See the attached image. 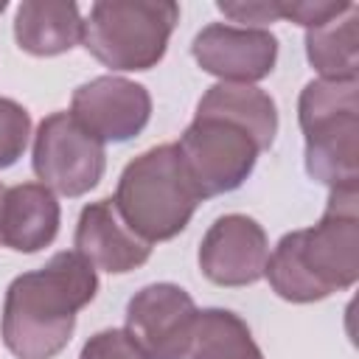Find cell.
<instances>
[{"instance_id": "6da1fadb", "label": "cell", "mask_w": 359, "mask_h": 359, "mask_svg": "<svg viewBox=\"0 0 359 359\" xmlns=\"http://www.w3.org/2000/svg\"><path fill=\"white\" fill-rule=\"evenodd\" d=\"M264 278L289 303L351 289L359 278V185L331 188L320 222L286 233L269 252Z\"/></svg>"}, {"instance_id": "7a4b0ae2", "label": "cell", "mask_w": 359, "mask_h": 359, "mask_svg": "<svg viewBox=\"0 0 359 359\" xmlns=\"http://www.w3.org/2000/svg\"><path fill=\"white\" fill-rule=\"evenodd\" d=\"M98 292L95 269L76 252H56L45 266L17 275L3 300L0 331L17 359H53L73 337L76 314Z\"/></svg>"}, {"instance_id": "3957f363", "label": "cell", "mask_w": 359, "mask_h": 359, "mask_svg": "<svg viewBox=\"0 0 359 359\" xmlns=\"http://www.w3.org/2000/svg\"><path fill=\"white\" fill-rule=\"evenodd\" d=\"M112 199L126 224L149 244L180 236L202 202L182 165L177 143L146 149L129 160Z\"/></svg>"}, {"instance_id": "277c9868", "label": "cell", "mask_w": 359, "mask_h": 359, "mask_svg": "<svg viewBox=\"0 0 359 359\" xmlns=\"http://www.w3.org/2000/svg\"><path fill=\"white\" fill-rule=\"evenodd\" d=\"M306 137V171L328 188L359 180V81L314 79L297 101Z\"/></svg>"}, {"instance_id": "5b68a950", "label": "cell", "mask_w": 359, "mask_h": 359, "mask_svg": "<svg viewBox=\"0 0 359 359\" xmlns=\"http://www.w3.org/2000/svg\"><path fill=\"white\" fill-rule=\"evenodd\" d=\"M180 20L171 0H98L81 28V45L112 70H151Z\"/></svg>"}, {"instance_id": "8992f818", "label": "cell", "mask_w": 359, "mask_h": 359, "mask_svg": "<svg viewBox=\"0 0 359 359\" xmlns=\"http://www.w3.org/2000/svg\"><path fill=\"white\" fill-rule=\"evenodd\" d=\"M177 151L202 199L241 188L261 154L255 140L241 126L224 118L199 115H194L188 129L180 135Z\"/></svg>"}, {"instance_id": "52a82bcc", "label": "cell", "mask_w": 359, "mask_h": 359, "mask_svg": "<svg viewBox=\"0 0 359 359\" xmlns=\"http://www.w3.org/2000/svg\"><path fill=\"white\" fill-rule=\"evenodd\" d=\"M31 165L39 182L53 194L84 196L101 182L107 151L70 112H53L36 126Z\"/></svg>"}, {"instance_id": "ba28073f", "label": "cell", "mask_w": 359, "mask_h": 359, "mask_svg": "<svg viewBox=\"0 0 359 359\" xmlns=\"http://www.w3.org/2000/svg\"><path fill=\"white\" fill-rule=\"evenodd\" d=\"M199 309L177 283H151L126 303V334L146 359H188Z\"/></svg>"}, {"instance_id": "9c48e42d", "label": "cell", "mask_w": 359, "mask_h": 359, "mask_svg": "<svg viewBox=\"0 0 359 359\" xmlns=\"http://www.w3.org/2000/svg\"><path fill=\"white\" fill-rule=\"evenodd\" d=\"M70 115L101 143H126L146 129L151 118V95L137 81L98 76L73 90Z\"/></svg>"}, {"instance_id": "30bf717a", "label": "cell", "mask_w": 359, "mask_h": 359, "mask_svg": "<svg viewBox=\"0 0 359 359\" xmlns=\"http://www.w3.org/2000/svg\"><path fill=\"white\" fill-rule=\"evenodd\" d=\"M191 53L205 73L227 84H255L275 70L278 36L266 28L210 22L194 36Z\"/></svg>"}, {"instance_id": "8fae6325", "label": "cell", "mask_w": 359, "mask_h": 359, "mask_svg": "<svg viewBox=\"0 0 359 359\" xmlns=\"http://www.w3.org/2000/svg\"><path fill=\"white\" fill-rule=\"evenodd\" d=\"M269 241L264 227L244 213L219 216L199 244V269L216 286H250L264 278Z\"/></svg>"}, {"instance_id": "7c38bea8", "label": "cell", "mask_w": 359, "mask_h": 359, "mask_svg": "<svg viewBox=\"0 0 359 359\" xmlns=\"http://www.w3.org/2000/svg\"><path fill=\"white\" fill-rule=\"evenodd\" d=\"M76 252L101 272L123 275L143 266L151 255V244L143 241L121 216L112 196L90 202L79 213L76 224Z\"/></svg>"}, {"instance_id": "4fadbf2b", "label": "cell", "mask_w": 359, "mask_h": 359, "mask_svg": "<svg viewBox=\"0 0 359 359\" xmlns=\"http://www.w3.org/2000/svg\"><path fill=\"white\" fill-rule=\"evenodd\" d=\"M59 202L42 182L6 188L0 205V244L17 252H39L59 233Z\"/></svg>"}, {"instance_id": "5bb4252c", "label": "cell", "mask_w": 359, "mask_h": 359, "mask_svg": "<svg viewBox=\"0 0 359 359\" xmlns=\"http://www.w3.org/2000/svg\"><path fill=\"white\" fill-rule=\"evenodd\" d=\"M84 20L73 0H22L14 14V39L31 56H59L81 42Z\"/></svg>"}, {"instance_id": "9a60e30c", "label": "cell", "mask_w": 359, "mask_h": 359, "mask_svg": "<svg viewBox=\"0 0 359 359\" xmlns=\"http://www.w3.org/2000/svg\"><path fill=\"white\" fill-rule=\"evenodd\" d=\"M199 118H224L241 126L261 151L275 143L278 135V107L269 93L258 90L255 84H227L219 81L208 87V93L196 104Z\"/></svg>"}, {"instance_id": "2e32d148", "label": "cell", "mask_w": 359, "mask_h": 359, "mask_svg": "<svg viewBox=\"0 0 359 359\" xmlns=\"http://www.w3.org/2000/svg\"><path fill=\"white\" fill-rule=\"evenodd\" d=\"M306 56L320 79L359 81V8L306 31Z\"/></svg>"}, {"instance_id": "e0dca14e", "label": "cell", "mask_w": 359, "mask_h": 359, "mask_svg": "<svg viewBox=\"0 0 359 359\" xmlns=\"http://www.w3.org/2000/svg\"><path fill=\"white\" fill-rule=\"evenodd\" d=\"M188 359H264V353L236 311L202 309Z\"/></svg>"}, {"instance_id": "ac0fdd59", "label": "cell", "mask_w": 359, "mask_h": 359, "mask_svg": "<svg viewBox=\"0 0 359 359\" xmlns=\"http://www.w3.org/2000/svg\"><path fill=\"white\" fill-rule=\"evenodd\" d=\"M31 137V115L14 98H0V168L14 165Z\"/></svg>"}, {"instance_id": "d6986e66", "label": "cell", "mask_w": 359, "mask_h": 359, "mask_svg": "<svg viewBox=\"0 0 359 359\" xmlns=\"http://www.w3.org/2000/svg\"><path fill=\"white\" fill-rule=\"evenodd\" d=\"M351 8L348 0H280V20L297 22L306 31L345 14Z\"/></svg>"}, {"instance_id": "ffe728a7", "label": "cell", "mask_w": 359, "mask_h": 359, "mask_svg": "<svg viewBox=\"0 0 359 359\" xmlns=\"http://www.w3.org/2000/svg\"><path fill=\"white\" fill-rule=\"evenodd\" d=\"M79 359H146V356L123 328H104L84 342Z\"/></svg>"}, {"instance_id": "44dd1931", "label": "cell", "mask_w": 359, "mask_h": 359, "mask_svg": "<svg viewBox=\"0 0 359 359\" xmlns=\"http://www.w3.org/2000/svg\"><path fill=\"white\" fill-rule=\"evenodd\" d=\"M216 8L227 20L241 22V28H264L266 22L280 20V0H236V3L219 0Z\"/></svg>"}, {"instance_id": "7402d4cb", "label": "cell", "mask_w": 359, "mask_h": 359, "mask_svg": "<svg viewBox=\"0 0 359 359\" xmlns=\"http://www.w3.org/2000/svg\"><path fill=\"white\" fill-rule=\"evenodd\" d=\"M3 194H6V188H3V185H0V205H3Z\"/></svg>"}, {"instance_id": "603a6c76", "label": "cell", "mask_w": 359, "mask_h": 359, "mask_svg": "<svg viewBox=\"0 0 359 359\" xmlns=\"http://www.w3.org/2000/svg\"><path fill=\"white\" fill-rule=\"evenodd\" d=\"M3 8H6V3H3V0H0V14H3Z\"/></svg>"}]
</instances>
